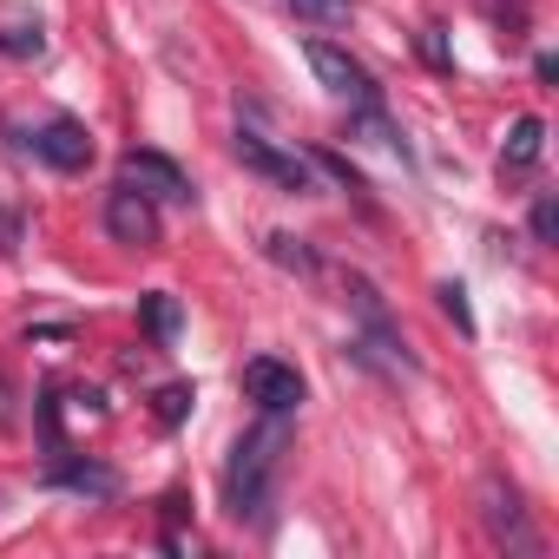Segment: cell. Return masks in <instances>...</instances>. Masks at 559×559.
Here are the masks:
<instances>
[{"instance_id": "3957f363", "label": "cell", "mask_w": 559, "mask_h": 559, "mask_svg": "<svg viewBox=\"0 0 559 559\" xmlns=\"http://www.w3.org/2000/svg\"><path fill=\"white\" fill-rule=\"evenodd\" d=\"M106 237L126 243V250H158L165 243V224H158V204L139 191V185H112L106 191Z\"/></svg>"}, {"instance_id": "9a60e30c", "label": "cell", "mask_w": 559, "mask_h": 559, "mask_svg": "<svg viewBox=\"0 0 559 559\" xmlns=\"http://www.w3.org/2000/svg\"><path fill=\"white\" fill-rule=\"evenodd\" d=\"M0 53H14V60H40L47 53V27H0Z\"/></svg>"}, {"instance_id": "5bb4252c", "label": "cell", "mask_w": 559, "mask_h": 559, "mask_svg": "<svg viewBox=\"0 0 559 559\" xmlns=\"http://www.w3.org/2000/svg\"><path fill=\"white\" fill-rule=\"evenodd\" d=\"M191 402H198V389H191V382H165V389L152 395V415H158V428H178V421L191 415Z\"/></svg>"}, {"instance_id": "9c48e42d", "label": "cell", "mask_w": 559, "mask_h": 559, "mask_svg": "<svg viewBox=\"0 0 559 559\" xmlns=\"http://www.w3.org/2000/svg\"><path fill=\"white\" fill-rule=\"evenodd\" d=\"M47 487H67V493H80V500H119V467H106V461H80V454H53V467H47Z\"/></svg>"}, {"instance_id": "30bf717a", "label": "cell", "mask_w": 559, "mask_h": 559, "mask_svg": "<svg viewBox=\"0 0 559 559\" xmlns=\"http://www.w3.org/2000/svg\"><path fill=\"white\" fill-rule=\"evenodd\" d=\"M539 152H546V119H539V112H520V119L507 126V145H500V178H507V171H533Z\"/></svg>"}, {"instance_id": "4fadbf2b", "label": "cell", "mask_w": 559, "mask_h": 559, "mask_svg": "<svg viewBox=\"0 0 559 559\" xmlns=\"http://www.w3.org/2000/svg\"><path fill=\"white\" fill-rule=\"evenodd\" d=\"M310 165H317V171H330V178H336L343 191H356V198H369V178H362V171H356V165H349V158H343L336 145H317V152H310Z\"/></svg>"}, {"instance_id": "e0dca14e", "label": "cell", "mask_w": 559, "mask_h": 559, "mask_svg": "<svg viewBox=\"0 0 559 559\" xmlns=\"http://www.w3.org/2000/svg\"><path fill=\"white\" fill-rule=\"evenodd\" d=\"M284 8H290L297 21H317V27H336V21H349V0H284Z\"/></svg>"}, {"instance_id": "52a82bcc", "label": "cell", "mask_w": 559, "mask_h": 559, "mask_svg": "<svg viewBox=\"0 0 559 559\" xmlns=\"http://www.w3.org/2000/svg\"><path fill=\"white\" fill-rule=\"evenodd\" d=\"M480 526L493 533V546H520V552L539 546L526 533V507H520V487L507 474H480Z\"/></svg>"}, {"instance_id": "6da1fadb", "label": "cell", "mask_w": 559, "mask_h": 559, "mask_svg": "<svg viewBox=\"0 0 559 559\" xmlns=\"http://www.w3.org/2000/svg\"><path fill=\"white\" fill-rule=\"evenodd\" d=\"M284 454H290V415H263L257 428H243L230 441V461H224V513L237 526H270V500H276Z\"/></svg>"}, {"instance_id": "8992f818", "label": "cell", "mask_w": 559, "mask_h": 559, "mask_svg": "<svg viewBox=\"0 0 559 559\" xmlns=\"http://www.w3.org/2000/svg\"><path fill=\"white\" fill-rule=\"evenodd\" d=\"M243 395H250L263 415H297L310 389H304L297 362H284V356H250V362H243Z\"/></svg>"}, {"instance_id": "277c9868", "label": "cell", "mask_w": 559, "mask_h": 559, "mask_svg": "<svg viewBox=\"0 0 559 559\" xmlns=\"http://www.w3.org/2000/svg\"><path fill=\"white\" fill-rule=\"evenodd\" d=\"M304 53H310V73L323 80V93H336V99H349V106H376V99H382L376 73H369L349 47H336V40H310Z\"/></svg>"}, {"instance_id": "2e32d148", "label": "cell", "mask_w": 559, "mask_h": 559, "mask_svg": "<svg viewBox=\"0 0 559 559\" xmlns=\"http://www.w3.org/2000/svg\"><path fill=\"white\" fill-rule=\"evenodd\" d=\"M435 304H441V317H448V323H454L461 336H474V310H467V290L454 284V276H448V284L435 290Z\"/></svg>"}, {"instance_id": "ba28073f", "label": "cell", "mask_w": 559, "mask_h": 559, "mask_svg": "<svg viewBox=\"0 0 559 559\" xmlns=\"http://www.w3.org/2000/svg\"><path fill=\"white\" fill-rule=\"evenodd\" d=\"M27 145H34V158H47L53 171H86V165H93V139H86V126H80L73 112H53Z\"/></svg>"}, {"instance_id": "8fae6325", "label": "cell", "mask_w": 559, "mask_h": 559, "mask_svg": "<svg viewBox=\"0 0 559 559\" xmlns=\"http://www.w3.org/2000/svg\"><path fill=\"white\" fill-rule=\"evenodd\" d=\"M139 323H145V336H152L158 349H171L178 330H185V310H178L171 290H152V297H139Z\"/></svg>"}, {"instance_id": "ac0fdd59", "label": "cell", "mask_w": 559, "mask_h": 559, "mask_svg": "<svg viewBox=\"0 0 559 559\" xmlns=\"http://www.w3.org/2000/svg\"><path fill=\"white\" fill-rule=\"evenodd\" d=\"M526 224H533V243H552V237H559V204H552V191H539V198H533Z\"/></svg>"}, {"instance_id": "d6986e66", "label": "cell", "mask_w": 559, "mask_h": 559, "mask_svg": "<svg viewBox=\"0 0 559 559\" xmlns=\"http://www.w3.org/2000/svg\"><path fill=\"white\" fill-rule=\"evenodd\" d=\"M421 53H428V60H435L441 73L454 67V60H448V40H441V27H428V34H421Z\"/></svg>"}, {"instance_id": "5b68a950", "label": "cell", "mask_w": 559, "mask_h": 559, "mask_svg": "<svg viewBox=\"0 0 559 559\" xmlns=\"http://www.w3.org/2000/svg\"><path fill=\"white\" fill-rule=\"evenodd\" d=\"M119 178L139 185L152 204H198V185L178 171V158H165V152H152V145H132V152L119 158Z\"/></svg>"}, {"instance_id": "ffe728a7", "label": "cell", "mask_w": 559, "mask_h": 559, "mask_svg": "<svg viewBox=\"0 0 559 559\" xmlns=\"http://www.w3.org/2000/svg\"><path fill=\"white\" fill-rule=\"evenodd\" d=\"M0 428H14V376H0Z\"/></svg>"}, {"instance_id": "7c38bea8", "label": "cell", "mask_w": 559, "mask_h": 559, "mask_svg": "<svg viewBox=\"0 0 559 559\" xmlns=\"http://www.w3.org/2000/svg\"><path fill=\"white\" fill-rule=\"evenodd\" d=\"M263 250H270V263H284V270H297V276H317V263H323V257H317L304 237H290V230H270Z\"/></svg>"}, {"instance_id": "7a4b0ae2", "label": "cell", "mask_w": 559, "mask_h": 559, "mask_svg": "<svg viewBox=\"0 0 559 559\" xmlns=\"http://www.w3.org/2000/svg\"><path fill=\"white\" fill-rule=\"evenodd\" d=\"M230 152H237L243 171H257L263 185L290 191V198H310V191H317V165H310V152H284V145H270L263 132H250V126H237Z\"/></svg>"}]
</instances>
